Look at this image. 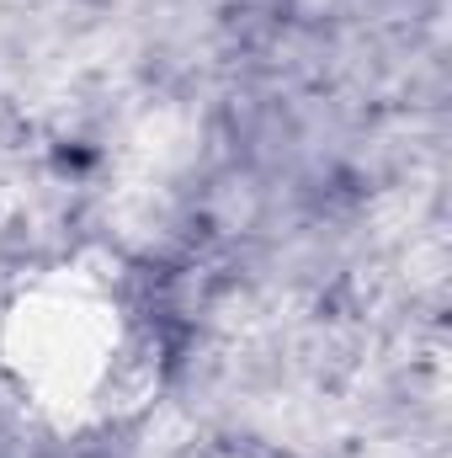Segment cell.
I'll list each match as a JSON object with an SVG mask.
<instances>
[{"instance_id":"1","label":"cell","mask_w":452,"mask_h":458,"mask_svg":"<svg viewBox=\"0 0 452 458\" xmlns=\"http://www.w3.org/2000/svg\"><path fill=\"white\" fill-rule=\"evenodd\" d=\"M138 320L113 272L64 261L16 288L0 315V368L54 427L107 421L144 394Z\"/></svg>"},{"instance_id":"2","label":"cell","mask_w":452,"mask_h":458,"mask_svg":"<svg viewBox=\"0 0 452 458\" xmlns=\"http://www.w3.org/2000/svg\"><path fill=\"white\" fill-rule=\"evenodd\" d=\"M219 458H261V454H219Z\"/></svg>"}]
</instances>
